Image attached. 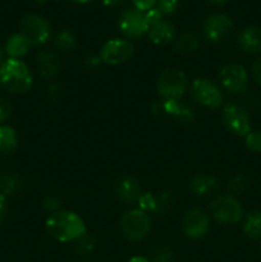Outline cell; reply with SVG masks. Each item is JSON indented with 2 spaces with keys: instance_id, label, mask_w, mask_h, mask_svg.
Masks as SVG:
<instances>
[{
  "instance_id": "1",
  "label": "cell",
  "mask_w": 261,
  "mask_h": 262,
  "mask_svg": "<svg viewBox=\"0 0 261 262\" xmlns=\"http://www.w3.org/2000/svg\"><path fill=\"white\" fill-rule=\"evenodd\" d=\"M45 227L54 239L61 243L76 242L87 233L83 219L74 211L59 210L50 214L45 220Z\"/></svg>"
},
{
  "instance_id": "2",
  "label": "cell",
  "mask_w": 261,
  "mask_h": 262,
  "mask_svg": "<svg viewBox=\"0 0 261 262\" xmlns=\"http://www.w3.org/2000/svg\"><path fill=\"white\" fill-rule=\"evenodd\" d=\"M0 84L10 94H26L33 86L32 72L20 59L8 58L0 64Z\"/></svg>"
},
{
  "instance_id": "3",
  "label": "cell",
  "mask_w": 261,
  "mask_h": 262,
  "mask_svg": "<svg viewBox=\"0 0 261 262\" xmlns=\"http://www.w3.org/2000/svg\"><path fill=\"white\" fill-rule=\"evenodd\" d=\"M188 89L186 73L178 68H166L159 74L156 90L163 100H181Z\"/></svg>"
},
{
  "instance_id": "4",
  "label": "cell",
  "mask_w": 261,
  "mask_h": 262,
  "mask_svg": "<svg viewBox=\"0 0 261 262\" xmlns=\"http://www.w3.org/2000/svg\"><path fill=\"white\" fill-rule=\"evenodd\" d=\"M210 214L219 224L234 225L243 219V206L232 194H220L210 204Z\"/></svg>"
},
{
  "instance_id": "5",
  "label": "cell",
  "mask_w": 261,
  "mask_h": 262,
  "mask_svg": "<svg viewBox=\"0 0 261 262\" xmlns=\"http://www.w3.org/2000/svg\"><path fill=\"white\" fill-rule=\"evenodd\" d=\"M120 229L128 241L140 242L147 237L151 230L150 215L138 207L128 210L120 219Z\"/></svg>"
},
{
  "instance_id": "6",
  "label": "cell",
  "mask_w": 261,
  "mask_h": 262,
  "mask_svg": "<svg viewBox=\"0 0 261 262\" xmlns=\"http://www.w3.org/2000/svg\"><path fill=\"white\" fill-rule=\"evenodd\" d=\"M191 96L197 104L207 109H219L224 101L222 89L205 77H199L191 84Z\"/></svg>"
},
{
  "instance_id": "7",
  "label": "cell",
  "mask_w": 261,
  "mask_h": 262,
  "mask_svg": "<svg viewBox=\"0 0 261 262\" xmlns=\"http://www.w3.org/2000/svg\"><path fill=\"white\" fill-rule=\"evenodd\" d=\"M219 87L230 95H241L247 90L248 73L243 66L229 63L222 67L217 74Z\"/></svg>"
},
{
  "instance_id": "8",
  "label": "cell",
  "mask_w": 261,
  "mask_h": 262,
  "mask_svg": "<svg viewBox=\"0 0 261 262\" xmlns=\"http://www.w3.org/2000/svg\"><path fill=\"white\" fill-rule=\"evenodd\" d=\"M19 33L27 38L31 46H41L51 38V26L40 15L27 14L20 20Z\"/></svg>"
},
{
  "instance_id": "9",
  "label": "cell",
  "mask_w": 261,
  "mask_h": 262,
  "mask_svg": "<svg viewBox=\"0 0 261 262\" xmlns=\"http://www.w3.org/2000/svg\"><path fill=\"white\" fill-rule=\"evenodd\" d=\"M135 53V45L128 38H112L102 45L100 60L106 66H120L129 60Z\"/></svg>"
},
{
  "instance_id": "10",
  "label": "cell",
  "mask_w": 261,
  "mask_h": 262,
  "mask_svg": "<svg viewBox=\"0 0 261 262\" xmlns=\"http://www.w3.org/2000/svg\"><path fill=\"white\" fill-rule=\"evenodd\" d=\"M118 27L128 40H132V38L142 37L143 35L148 33L150 23L145 12H141L136 8H129L120 14Z\"/></svg>"
},
{
  "instance_id": "11",
  "label": "cell",
  "mask_w": 261,
  "mask_h": 262,
  "mask_svg": "<svg viewBox=\"0 0 261 262\" xmlns=\"http://www.w3.org/2000/svg\"><path fill=\"white\" fill-rule=\"evenodd\" d=\"M223 123L228 130L238 137H246L252 130L250 115L245 107L234 102H228L223 107Z\"/></svg>"
},
{
  "instance_id": "12",
  "label": "cell",
  "mask_w": 261,
  "mask_h": 262,
  "mask_svg": "<svg viewBox=\"0 0 261 262\" xmlns=\"http://www.w3.org/2000/svg\"><path fill=\"white\" fill-rule=\"evenodd\" d=\"M233 28H234V23L228 15L216 13V14L209 15L204 20L202 33L209 42L217 43L224 41L232 33Z\"/></svg>"
},
{
  "instance_id": "13",
  "label": "cell",
  "mask_w": 261,
  "mask_h": 262,
  "mask_svg": "<svg viewBox=\"0 0 261 262\" xmlns=\"http://www.w3.org/2000/svg\"><path fill=\"white\" fill-rule=\"evenodd\" d=\"M182 229L191 239H200L205 237L210 229V219L201 209L188 210L182 219Z\"/></svg>"
},
{
  "instance_id": "14",
  "label": "cell",
  "mask_w": 261,
  "mask_h": 262,
  "mask_svg": "<svg viewBox=\"0 0 261 262\" xmlns=\"http://www.w3.org/2000/svg\"><path fill=\"white\" fill-rule=\"evenodd\" d=\"M114 193L119 201L133 204V202H137V200L142 194V187L135 177L122 176L115 182Z\"/></svg>"
},
{
  "instance_id": "15",
  "label": "cell",
  "mask_w": 261,
  "mask_h": 262,
  "mask_svg": "<svg viewBox=\"0 0 261 262\" xmlns=\"http://www.w3.org/2000/svg\"><path fill=\"white\" fill-rule=\"evenodd\" d=\"M36 64H37L38 74L45 79L54 78L60 71V61L58 55L46 49L38 51L36 56Z\"/></svg>"
},
{
  "instance_id": "16",
  "label": "cell",
  "mask_w": 261,
  "mask_h": 262,
  "mask_svg": "<svg viewBox=\"0 0 261 262\" xmlns=\"http://www.w3.org/2000/svg\"><path fill=\"white\" fill-rule=\"evenodd\" d=\"M161 113L169 115L173 119L181 123H191L194 119V113L192 107L182 102L181 100H163Z\"/></svg>"
},
{
  "instance_id": "17",
  "label": "cell",
  "mask_w": 261,
  "mask_h": 262,
  "mask_svg": "<svg viewBox=\"0 0 261 262\" xmlns=\"http://www.w3.org/2000/svg\"><path fill=\"white\" fill-rule=\"evenodd\" d=\"M238 45L248 54L252 55L261 54V27L250 26L241 31L238 36Z\"/></svg>"
},
{
  "instance_id": "18",
  "label": "cell",
  "mask_w": 261,
  "mask_h": 262,
  "mask_svg": "<svg viewBox=\"0 0 261 262\" xmlns=\"http://www.w3.org/2000/svg\"><path fill=\"white\" fill-rule=\"evenodd\" d=\"M147 35L151 42L155 45H165L176 37V27L168 20L161 19L160 22L151 26Z\"/></svg>"
},
{
  "instance_id": "19",
  "label": "cell",
  "mask_w": 261,
  "mask_h": 262,
  "mask_svg": "<svg viewBox=\"0 0 261 262\" xmlns=\"http://www.w3.org/2000/svg\"><path fill=\"white\" fill-rule=\"evenodd\" d=\"M219 182L214 176L210 174H200V176L193 177L189 182V189L193 194L199 197L207 196L217 189Z\"/></svg>"
},
{
  "instance_id": "20",
  "label": "cell",
  "mask_w": 261,
  "mask_h": 262,
  "mask_svg": "<svg viewBox=\"0 0 261 262\" xmlns=\"http://www.w3.org/2000/svg\"><path fill=\"white\" fill-rule=\"evenodd\" d=\"M30 49L31 43L19 32L13 33L7 40V43H5V53L12 59H20L22 56L27 55Z\"/></svg>"
},
{
  "instance_id": "21",
  "label": "cell",
  "mask_w": 261,
  "mask_h": 262,
  "mask_svg": "<svg viewBox=\"0 0 261 262\" xmlns=\"http://www.w3.org/2000/svg\"><path fill=\"white\" fill-rule=\"evenodd\" d=\"M18 147V136L14 128L10 125H0V154L9 155Z\"/></svg>"
},
{
  "instance_id": "22",
  "label": "cell",
  "mask_w": 261,
  "mask_h": 262,
  "mask_svg": "<svg viewBox=\"0 0 261 262\" xmlns=\"http://www.w3.org/2000/svg\"><path fill=\"white\" fill-rule=\"evenodd\" d=\"M243 233L251 239H261V211H251L243 222Z\"/></svg>"
},
{
  "instance_id": "23",
  "label": "cell",
  "mask_w": 261,
  "mask_h": 262,
  "mask_svg": "<svg viewBox=\"0 0 261 262\" xmlns=\"http://www.w3.org/2000/svg\"><path fill=\"white\" fill-rule=\"evenodd\" d=\"M199 45V36L194 32H186L176 40V42H174V51L178 54H189L196 51Z\"/></svg>"
},
{
  "instance_id": "24",
  "label": "cell",
  "mask_w": 261,
  "mask_h": 262,
  "mask_svg": "<svg viewBox=\"0 0 261 262\" xmlns=\"http://www.w3.org/2000/svg\"><path fill=\"white\" fill-rule=\"evenodd\" d=\"M54 46L58 49L59 51H64V53H69V51L74 50L77 46V38L73 32L69 30L59 31L55 36H54Z\"/></svg>"
},
{
  "instance_id": "25",
  "label": "cell",
  "mask_w": 261,
  "mask_h": 262,
  "mask_svg": "<svg viewBox=\"0 0 261 262\" xmlns=\"http://www.w3.org/2000/svg\"><path fill=\"white\" fill-rule=\"evenodd\" d=\"M22 179L17 176H13V174L5 176L0 179V191H2V194H4L5 197L18 193L20 188H22Z\"/></svg>"
},
{
  "instance_id": "26",
  "label": "cell",
  "mask_w": 261,
  "mask_h": 262,
  "mask_svg": "<svg viewBox=\"0 0 261 262\" xmlns=\"http://www.w3.org/2000/svg\"><path fill=\"white\" fill-rule=\"evenodd\" d=\"M95 247H96V239L90 233H84L81 238L74 242V250L82 257L91 255L95 251Z\"/></svg>"
},
{
  "instance_id": "27",
  "label": "cell",
  "mask_w": 261,
  "mask_h": 262,
  "mask_svg": "<svg viewBox=\"0 0 261 262\" xmlns=\"http://www.w3.org/2000/svg\"><path fill=\"white\" fill-rule=\"evenodd\" d=\"M173 251L168 246H158L150 252L151 262H173Z\"/></svg>"
},
{
  "instance_id": "28",
  "label": "cell",
  "mask_w": 261,
  "mask_h": 262,
  "mask_svg": "<svg viewBox=\"0 0 261 262\" xmlns=\"http://www.w3.org/2000/svg\"><path fill=\"white\" fill-rule=\"evenodd\" d=\"M171 205H173V196L169 192H161L156 196V210L154 214L164 215L170 210Z\"/></svg>"
},
{
  "instance_id": "29",
  "label": "cell",
  "mask_w": 261,
  "mask_h": 262,
  "mask_svg": "<svg viewBox=\"0 0 261 262\" xmlns=\"http://www.w3.org/2000/svg\"><path fill=\"white\" fill-rule=\"evenodd\" d=\"M247 186L248 182L247 179H246V177L235 176L233 177L229 181V183H228V192H229V194L235 197L237 194L243 193V192L246 191V188H247Z\"/></svg>"
},
{
  "instance_id": "30",
  "label": "cell",
  "mask_w": 261,
  "mask_h": 262,
  "mask_svg": "<svg viewBox=\"0 0 261 262\" xmlns=\"http://www.w3.org/2000/svg\"><path fill=\"white\" fill-rule=\"evenodd\" d=\"M138 209H141L142 211L147 212H155L156 210V196H154L150 192H142V194L140 196V199L137 200Z\"/></svg>"
},
{
  "instance_id": "31",
  "label": "cell",
  "mask_w": 261,
  "mask_h": 262,
  "mask_svg": "<svg viewBox=\"0 0 261 262\" xmlns=\"http://www.w3.org/2000/svg\"><path fill=\"white\" fill-rule=\"evenodd\" d=\"M245 145L252 152L261 154V130H251L245 137Z\"/></svg>"
},
{
  "instance_id": "32",
  "label": "cell",
  "mask_w": 261,
  "mask_h": 262,
  "mask_svg": "<svg viewBox=\"0 0 261 262\" xmlns=\"http://www.w3.org/2000/svg\"><path fill=\"white\" fill-rule=\"evenodd\" d=\"M181 5V0H158L156 8L161 12L164 17L166 15H173L178 10Z\"/></svg>"
},
{
  "instance_id": "33",
  "label": "cell",
  "mask_w": 261,
  "mask_h": 262,
  "mask_svg": "<svg viewBox=\"0 0 261 262\" xmlns=\"http://www.w3.org/2000/svg\"><path fill=\"white\" fill-rule=\"evenodd\" d=\"M12 105L4 97H0V125L7 122L12 115Z\"/></svg>"
},
{
  "instance_id": "34",
  "label": "cell",
  "mask_w": 261,
  "mask_h": 262,
  "mask_svg": "<svg viewBox=\"0 0 261 262\" xmlns=\"http://www.w3.org/2000/svg\"><path fill=\"white\" fill-rule=\"evenodd\" d=\"M42 207L46 212H49V214H54V212L60 210V201H59L56 197L49 196L42 201Z\"/></svg>"
},
{
  "instance_id": "35",
  "label": "cell",
  "mask_w": 261,
  "mask_h": 262,
  "mask_svg": "<svg viewBox=\"0 0 261 262\" xmlns=\"http://www.w3.org/2000/svg\"><path fill=\"white\" fill-rule=\"evenodd\" d=\"M156 3L158 0H132L133 8L141 10V12H147V10L155 8Z\"/></svg>"
},
{
  "instance_id": "36",
  "label": "cell",
  "mask_w": 261,
  "mask_h": 262,
  "mask_svg": "<svg viewBox=\"0 0 261 262\" xmlns=\"http://www.w3.org/2000/svg\"><path fill=\"white\" fill-rule=\"evenodd\" d=\"M145 13H146V17H147L148 23H150V27L153 25H155V23L160 22V20L164 18V15L161 14V12L156 7L153 8V9L147 10V12H145Z\"/></svg>"
},
{
  "instance_id": "37",
  "label": "cell",
  "mask_w": 261,
  "mask_h": 262,
  "mask_svg": "<svg viewBox=\"0 0 261 262\" xmlns=\"http://www.w3.org/2000/svg\"><path fill=\"white\" fill-rule=\"evenodd\" d=\"M251 69H252V76L253 78H255V81L261 86V56H258V58L256 59Z\"/></svg>"
},
{
  "instance_id": "38",
  "label": "cell",
  "mask_w": 261,
  "mask_h": 262,
  "mask_svg": "<svg viewBox=\"0 0 261 262\" xmlns=\"http://www.w3.org/2000/svg\"><path fill=\"white\" fill-rule=\"evenodd\" d=\"M8 206H7V197L4 194L0 193V224L3 223V220L7 216Z\"/></svg>"
},
{
  "instance_id": "39",
  "label": "cell",
  "mask_w": 261,
  "mask_h": 262,
  "mask_svg": "<svg viewBox=\"0 0 261 262\" xmlns=\"http://www.w3.org/2000/svg\"><path fill=\"white\" fill-rule=\"evenodd\" d=\"M102 4L107 8H115L123 3V0H101Z\"/></svg>"
},
{
  "instance_id": "40",
  "label": "cell",
  "mask_w": 261,
  "mask_h": 262,
  "mask_svg": "<svg viewBox=\"0 0 261 262\" xmlns=\"http://www.w3.org/2000/svg\"><path fill=\"white\" fill-rule=\"evenodd\" d=\"M209 4L215 5V7H220V5H224L228 0H206Z\"/></svg>"
},
{
  "instance_id": "41",
  "label": "cell",
  "mask_w": 261,
  "mask_h": 262,
  "mask_svg": "<svg viewBox=\"0 0 261 262\" xmlns=\"http://www.w3.org/2000/svg\"><path fill=\"white\" fill-rule=\"evenodd\" d=\"M128 262H151V261L148 260V258L142 257V256H135V257L130 258Z\"/></svg>"
},
{
  "instance_id": "42",
  "label": "cell",
  "mask_w": 261,
  "mask_h": 262,
  "mask_svg": "<svg viewBox=\"0 0 261 262\" xmlns=\"http://www.w3.org/2000/svg\"><path fill=\"white\" fill-rule=\"evenodd\" d=\"M71 2L77 3V4H89V3L94 2V0H71Z\"/></svg>"
},
{
  "instance_id": "43",
  "label": "cell",
  "mask_w": 261,
  "mask_h": 262,
  "mask_svg": "<svg viewBox=\"0 0 261 262\" xmlns=\"http://www.w3.org/2000/svg\"><path fill=\"white\" fill-rule=\"evenodd\" d=\"M3 55H4V54H3V50L0 49V63H3Z\"/></svg>"
},
{
  "instance_id": "44",
  "label": "cell",
  "mask_w": 261,
  "mask_h": 262,
  "mask_svg": "<svg viewBox=\"0 0 261 262\" xmlns=\"http://www.w3.org/2000/svg\"><path fill=\"white\" fill-rule=\"evenodd\" d=\"M36 2H37V3H44V2H46V0H36Z\"/></svg>"
}]
</instances>
